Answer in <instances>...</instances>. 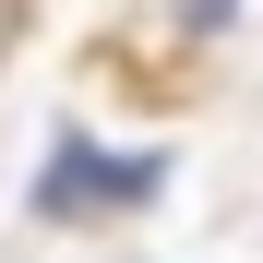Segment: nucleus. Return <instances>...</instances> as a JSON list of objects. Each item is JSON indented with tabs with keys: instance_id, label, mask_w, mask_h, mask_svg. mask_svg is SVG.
I'll list each match as a JSON object with an SVG mask.
<instances>
[{
	"instance_id": "obj_1",
	"label": "nucleus",
	"mask_w": 263,
	"mask_h": 263,
	"mask_svg": "<svg viewBox=\"0 0 263 263\" xmlns=\"http://www.w3.org/2000/svg\"><path fill=\"white\" fill-rule=\"evenodd\" d=\"M84 192H144V167H96L84 144H60V167H48V192H36V203H48V215H72Z\"/></svg>"
},
{
	"instance_id": "obj_2",
	"label": "nucleus",
	"mask_w": 263,
	"mask_h": 263,
	"mask_svg": "<svg viewBox=\"0 0 263 263\" xmlns=\"http://www.w3.org/2000/svg\"><path fill=\"white\" fill-rule=\"evenodd\" d=\"M0 36H12V0H0Z\"/></svg>"
}]
</instances>
